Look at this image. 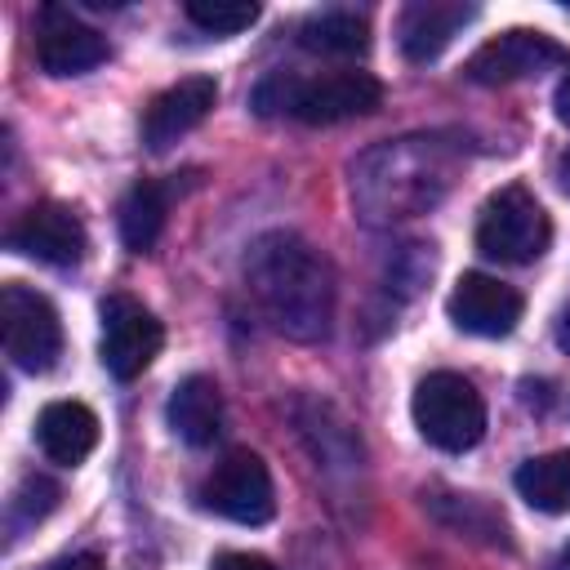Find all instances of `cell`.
I'll list each match as a JSON object with an SVG mask.
<instances>
[{"instance_id": "obj_1", "label": "cell", "mask_w": 570, "mask_h": 570, "mask_svg": "<svg viewBox=\"0 0 570 570\" xmlns=\"http://www.w3.org/2000/svg\"><path fill=\"white\" fill-rule=\"evenodd\" d=\"M245 285L258 312L294 343H316L334 321V267L294 232H263L245 254Z\"/></svg>"}, {"instance_id": "obj_2", "label": "cell", "mask_w": 570, "mask_h": 570, "mask_svg": "<svg viewBox=\"0 0 570 570\" xmlns=\"http://www.w3.org/2000/svg\"><path fill=\"white\" fill-rule=\"evenodd\" d=\"M450 183V156L436 138H396L361 156L352 169L356 205L370 223L423 214Z\"/></svg>"}, {"instance_id": "obj_3", "label": "cell", "mask_w": 570, "mask_h": 570, "mask_svg": "<svg viewBox=\"0 0 570 570\" xmlns=\"http://www.w3.org/2000/svg\"><path fill=\"white\" fill-rule=\"evenodd\" d=\"M383 102V85L370 71H325V76H294L272 71L254 89L258 116H294L303 125H338L352 116H370Z\"/></svg>"}, {"instance_id": "obj_4", "label": "cell", "mask_w": 570, "mask_h": 570, "mask_svg": "<svg viewBox=\"0 0 570 570\" xmlns=\"http://www.w3.org/2000/svg\"><path fill=\"white\" fill-rule=\"evenodd\" d=\"M410 414L419 436L445 454H463L485 436V401L472 379L454 370H432L428 379H419Z\"/></svg>"}, {"instance_id": "obj_5", "label": "cell", "mask_w": 570, "mask_h": 570, "mask_svg": "<svg viewBox=\"0 0 570 570\" xmlns=\"http://www.w3.org/2000/svg\"><path fill=\"white\" fill-rule=\"evenodd\" d=\"M552 240V223L543 214V205L521 187L508 183L499 187L476 218V249L494 263H534Z\"/></svg>"}, {"instance_id": "obj_6", "label": "cell", "mask_w": 570, "mask_h": 570, "mask_svg": "<svg viewBox=\"0 0 570 570\" xmlns=\"http://www.w3.org/2000/svg\"><path fill=\"white\" fill-rule=\"evenodd\" d=\"M0 330H4V352L18 370L27 374H45L58 352H62V325L58 312L45 294H36L31 285H4L0 289Z\"/></svg>"}, {"instance_id": "obj_7", "label": "cell", "mask_w": 570, "mask_h": 570, "mask_svg": "<svg viewBox=\"0 0 570 570\" xmlns=\"http://www.w3.org/2000/svg\"><path fill=\"white\" fill-rule=\"evenodd\" d=\"M200 503L236 525H263L276 512L272 472L254 450H232L200 485Z\"/></svg>"}, {"instance_id": "obj_8", "label": "cell", "mask_w": 570, "mask_h": 570, "mask_svg": "<svg viewBox=\"0 0 570 570\" xmlns=\"http://www.w3.org/2000/svg\"><path fill=\"white\" fill-rule=\"evenodd\" d=\"M160 343H165V330L138 298L111 294L102 303V343H98V352H102V365L111 370V379H120V383L138 379L156 361Z\"/></svg>"}, {"instance_id": "obj_9", "label": "cell", "mask_w": 570, "mask_h": 570, "mask_svg": "<svg viewBox=\"0 0 570 570\" xmlns=\"http://www.w3.org/2000/svg\"><path fill=\"white\" fill-rule=\"evenodd\" d=\"M548 67H566L570 71V49L557 45L552 36L543 31H503L494 40H485L472 58H468V80L476 85H508V80H525V76H539Z\"/></svg>"}, {"instance_id": "obj_10", "label": "cell", "mask_w": 570, "mask_h": 570, "mask_svg": "<svg viewBox=\"0 0 570 570\" xmlns=\"http://www.w3.org/2000/svg\"><path fill=\"white\" fill-rule=\"evenodd\" d=\"M107 58V40L62 4L36 13V62L49 76H85Z\"/></svg>"}, {"instance_id": "obj_11", "label": "cell", "mask_w": 570, "mask_h": 570, "mask_svg": "<svg viewBox=\"0 0 570 570\" xmlns=\"http://www.w3.org/2000/svg\"><path fill=\"white\" fill-rule=\"evenodd\" d=\"M521 294L512 285H503L499 276H485V272H463L450 289V321L468 334H481V338H503L517 330L521 321Z\"/></svg>"}, {"instance_id": "obj_12", "label": "cell", "mask_w": 570, "mask_h": 570, "mask_svg": "<svg viewBox=\"0 0 570 570\" xmlns=\"http://www.w3.org/2000/svg\"><path fill=\"white\" fill-rule=\"evenodd\" d=\"M218 102V85L214 76H187L169 89H160L147 111H142V142L151 151H165L169 142H178L183 134H191Z\"/></svg>"}, {"instance_id": "obj_13", "label": "cell", "mask_w": 570, "mask_h": 570, "mask_svg": "<svg viewBox=\"0 0 570 570\" xmlns=\"http://www.w3.org/2000/svg\"><path fill=\"white\" fill-rule=\"evenodd\" d=\"M9 245L18 254H27V258H40V263H53V267H71L85 254V223L67 205L40 200L13 223Z\"/></svg>"}, {"instance_id": "obj_14", "label": "cell", "mask_w": 570, "mask_h": 570, "mask_svg": "<svg viewBox=\"0 0 570 570\" xmlns=\"http://www.w3.org/2000/svg\"><path fill=\"white\" fill-rule=\"evenodd\" d=\"M476 18L472 4H459V0H414L401 22H396V40H401V53L410 62H428L436 58L454 36L459 27H468Z\"/></svg>"}, {"instance_id": "obj_15", "label": "cell", "mask_w": 570, "mask_h": 570, "mask_svg": "<svg viewBox=\"0 0 570 570\" xmlns=\"http://www.w3.org/2000/svg\"><path fill=\"white\" fill-rule=\"evenodd\" d=\"M36 445L45 450L49 463L76 468L98 445V414L80 401H49L36 419Z\"/></svg>"}, {"instance_id": "obj_16", "label": "cell", "mask_w": 570, "mask_h": 570, "mask_svg": "<svg viewBox=\"0 0 570 570\" xmlns=\"http://www.w3.org/2000/svg\"><path fill=\"white\" fill-rule=\"evenodd\" d=\"M169 428L187 445H214L223 432V392L209 374H187L169 392Z\"/></svg>"}, {"instance_id": "obj_17", "label": "cell", "mask_w": 570, "mask_h": 570, "mask_svg": "<svg viewBox=\"0 0 570 570\" xmlns=\"http://www.w3.org/2000/svg\"><path fill=\"white\" fill-rule=\"evenodd\" d=\"M169 200H174V187L160 183V178H142L125 191V200H120V240L134 254L156 245V236L165 227V214H169Z\"/></svg>"}, {"instance_id": "obj_18", "label": "cell", "mask_w": 570, "mask_h": 570, "mask_svg": "<svg viewBox=\"0 0 570 570\" xmlns=\"http://www.w3.org/2000/svg\"><path fill=\"white\" fill-rule=\"evenodd\" d=\"M517 494L539 512H570V450L525 459L517 468Z\"/></svg>"}, {"instance_id": "obj_19", "label": "cell", "mask_w": 570, "mask_h": 570, "mask_svg": "<svg viewBox=\"0 0 570 570\" xmlns=\"http://www.w3.org/2000/svg\"><path fill=\"white\" fill-rule=\"evenodd\" d=\"M298 45L312 49V53H334V58H352L370 45V22L352 9H325V13H312L303 27H298Z\"/></svg>"}, {"instance_id": "obj_20", "label": "cell", "mask_w": 570, "mask_h": 570, "mask_svg": "<svg viewBox=\"0 0 570 570\" xmlns=\"http://www.w3.org/2000/svg\"><path fill=\"white\" fill-rule=\"evenodd\" d=\"M183 13L209 36H236L258 22V4H249V0H187Z\"/></svg>"}, {"instance_id": "obj_21", "label": "cell", "mask_w": 570, "mask_h": 570, "mask_svg": "<svg viewBox=\"0 0 570 570\" xmlns=\"http://www.w3.org/2000/svg\"><path fill=\"white\" fill-rule=\"evenodd\" d=\"M214 570H276V566L267 557H258V552H218Z\"/></svg>"}, {"instance_id": "obj_22", "label": "cell", "mask_w": 570, "mask_h": 570, "mask_svg": "<svg viewBox=\"0 0 570 570\" xmlns=\"http://www.w3.org/2000/svg\"><path fill=\"white\" fill-rule=\"evenodd\" d=\"M45 570H102V557H98V552H71V557L49 561Z\"/></svg>"}, {"instance_id": "obj_23", "label": "cell", "mask_w": 570, "mask_h": 570, "mask_svg": "<svg viewBox=\"0 0 570 570\" xmlns=\"http://www.w3.org/2000/svg\"><path fill=\"white\" fill-rule=\"evenodd\" d=\"M552 102H557V120L570 129V71L561 76V85H557V98H552Z\"/></svg>"}, {"instance_id": "obj_24", "label": "cell", "mask_w": 570, "mask_h": 570, "mask_svg": "<svg viewBox=\"0 0 570 570\" xmlns=\"http://www.w3.org/2000/svg\"><path fill=\"white\" fill-rule=\"evenodd\" d=\"M557 183H561V191L570 196V151L557 156Z\"/></svg>"}, {"instance_id": "obj_25", "label": "cell", "mask_w": 570, "mask_h": 570, "mask_svg": "<svg viewBox=\"0 0 570 570\" xmlns=\"http://www.w3.org/2000/svg\"><path fill=\"white\" fill-rule=\"evenodd\" d=\"M557 347L561 352H570V307L561 312V321H557Z\"/></svg>"}, {"instance_id": "obj_26", "label": "cell", "mask_w": 570, "mask_h": 570, "mask_svg": "<svg viewBox=\"0 0 570 570\" xmlns=\"http://www.w3.org/2000/svg\"><path fill=\"white\" fill-rule=\"evenodd\" d=\"M561 570H570V543H566V552H561Z\"/></svg>"}]
</instances>
